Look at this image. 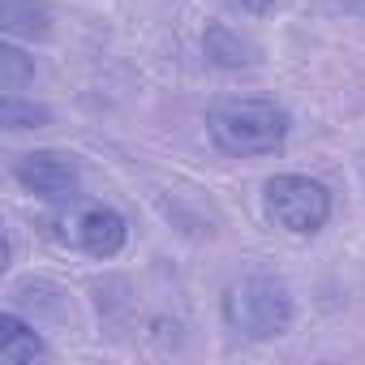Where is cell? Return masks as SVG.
Instances as JSON below:
<instances>
[{
    "instance_id": "cell-6",
    "label": "cell",
    "mask_w": 365,
    "mask_h": 365,
    "mask_svg": "<svg viewBox=\"0 0 365 365\" xmlns=\"http://www.w3.org/2000/svg\"><path fill=\"white\" fill-rule=\"evenodd\" d=\"M0 31L9 39H48L52 35V14L43 0H0Z\"/></svg>"
},
{
    "instance_id": "cell-5",
    "label": "cell",
    "mask_w": 365,
    "mask_h": 365,
    "mask_svg": "<svg viewBox=\"0 0 365 365\" xmlns=\"http://www.w3.org/2000/svg\"><path fill=\"white\" fill-rule=\"evenodd\" d=\"M14 180L43 202H73L82 194V163L69 150H26L14 159Z\"/></svg>"
},
{
    "instance_id": "cell-3",
    "label": "cell",
    "mask_w": 365,
    "mask_h": 365,
    "mask_svg": "<svg viewBox=\"0 0 365 365\" xmlns=\"http://www.w3.org/2000/svg\"><path fill=\"white\" fill-rule=\"evenodd\" d=\"M262 211L275 228L292 232V237H314L327 228L335 198L318 176H301V172H279L262 185Z\"/></svg>"
},
{
    "instance_id": "cell-2",
    "label": "cell",
    "mask_w": 365,
    "mask_h": 365,
    "mask_svg": "<svg viewBox=\"0 0 365 365\" xmlns=\"http://www.w3.org/2000/svg\"><path fill=\"white\" fill-rule=\"evenodd\" d=\"M297 301L279 275H245L224 292V322L241 339H275L292 327Z\"/></svg>"
},
{
    "instance_id": "cell-7",
    "label": "cell",
    "mask_w": 365,
    "mask_h": 365,
    "mask_svg": "<svg viewBox=\"0 0 365 365\" xmlns=\"http://www.w3.org/2000/svg\"><path fill=\"white\" fill-rule=\"evenodd\" d=\"M39 356H48L43 335L22 322L18 314H0V361L5 365H35Z\"/></svg>"
},
{
    "instance_id": "cell-8",
    "label": "cell",
    "mask_w": 365,
    "mask_h": 365,
    "mask_svg": "<svg viewBox=\"0 0 365 365\" xmlns=\"http://www.w3.org/2000/svg\"><path fill=\"white\" fill-rule=\"evenodd\" d=\"M207 56L215 65H224V69H241V65H254L258 61V43L245 39L232 26H211L207 31Z\"/></svg>"
},
{
    "instance_id": "cell-1",
    "label": "cell",
    "mask_w": 365,
    "mask_h": 365,
    "mask_svg": "<svg viewBox=\"0 0 365 365\" xmlns=\"http://www.w3.org/2000/svg\"><path fill=\"white\" fill-rule=\"evenodd\" d=\"M207 133L224 155L254 159V155H275L288 142L292 116L275 99H224L207 112Z\"/></svg>"
},
{
    "instance_id": "cell-11",
    "label": "cell",
    "mask_w": 365,
    "mask_h": 365,
    "mask_svg": "<svg viewBox=\"0 0 365 365\" xmlns=\"http://www.w3.org/2000/svg\"><path fill=\"white\" fill-rule=\"evenodd\" d=\"M232 9H241V14H254V18H262V14H275L284 0H228Z\"/></svg>"
},
{
    "instance_id": "cell-10",
    "label": "cell",
    "mask_w": 365,
    "mask_h": 365,
    "mask_svg": "<svg viewBox=\"0 0 365 365\" xmlns=\"http://www.w3.org/2000/svg\"><path fill=\"white\" fill-rule=\"evenodd\" d=\"M26 82H35V61L22 48H14V43H0V86L22 91Z\"/></svg>"
},
{
    "instance_id": "cell-4",
    "label": "cell",
    "mask_w": 365,
    "mask_h": 365,
    "mask_svg": "<svg viewBox=\"0 0 365 365\" xmlns=\"http://www.w3.org/2000/svg\"><path fill=\"white\" fill-rule=\"evenodd\" d=\"M52 237L65 250H78L86 258H116L129 245V224L120 211L103 207V202H61V211L48 220Z\"/></svg>"
},
{
    "instance_id": "cell-9",
    "label": "cell",
    "mask_w": 365,
    "mask_h": 365,
    "mask_svg": "<svg viewBox=\"0 0 365 365\" xmlns=\"http://www.w3.org/2000/svg\"><path fill=\"white\" fill-rule=\"evenodd\" d=\"M0 125L5 129H43V125H52V112L35 99H22L18 91H5V99H0Z\"/></svg>"
}]
</instances>
